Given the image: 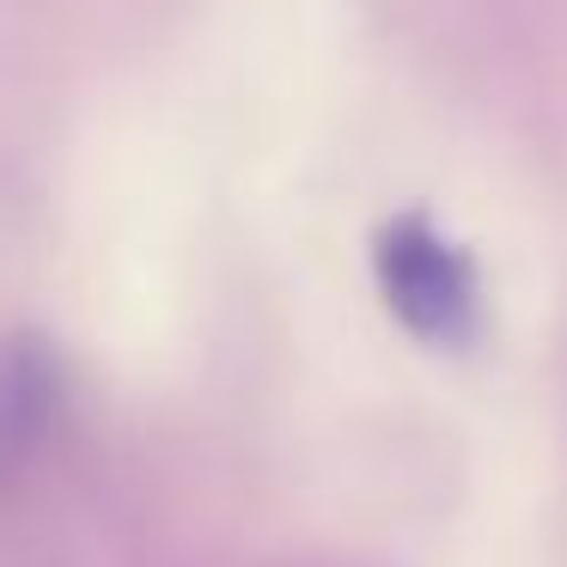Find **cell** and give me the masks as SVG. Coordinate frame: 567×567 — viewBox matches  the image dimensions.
I'll list each match as a JSON object with an SVG mask.
<instances>
[{
	"label": "cell",
	"mask_w": 567,
	"mask_h": 567,
	"mask_svg": "<svg viewBox=\"0 0 567 567\" xmlns=\"http://www.w3.org/2000/svg\"><path fill=\"white\" fill-rule=\"evenodd\" d=\"M379 287L384 306L396 311L415 342L427 348H464L482 323V287H476V262L452 245L433 220L409 214V220H391L379 233Z\"/></svg>",
	"instance_id": "6da1fadb"
}]
</instances>
